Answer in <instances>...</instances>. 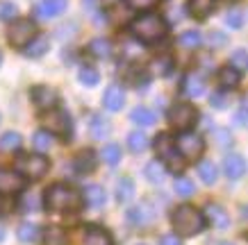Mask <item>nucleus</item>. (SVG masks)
Returning <instances> with one entry per match:
<instances>
[{"label": "nucleus", "mask_w": 248, "mask_h": 245, "mask_svg": "<svg viewBox=\"0 0 248 245\" xmlns=\"http://www.w3.org/2000/svg\"><path fill=\"white\" fill-rule=\"evenodd\" d=\"M103 161L109 163V166H116L121 161V148L116 143H109V145L103 148Z\"/></svg>", "instance_id": "nucleus-34"}, {"label": "nucleus", "mask_w": 248, "mask_h": 245, "mask_svg": "<svg viewBox=\"0 0 248 245\" xmlns=\"http://www.w3.org/2000/svg\"><path fill=\"white\" fill-rule=\"evenodd\" d=\"M89 130H91V136L100 141V139H105L107 134L112 132V125H109V120L103 118V116H93V118H91Z\"/></svg>", "instance_id": "nucleus-25"}, {"label": "nucleus", "mask_w": 248, "mask_h": 245, "mask_svg": "<svg viewBox=\"0 0 248 245\" xmlns=\"http://www.w3.org/2000/svg\"><path fill=\"white\" fill-rule=\"evenodd\" d=\"M151 71L155 75H166L169 73V71H171V59H169V57H155V59H153V64H151Z\"/></svg>", "instance_id": "nucleus-38"}, {"label": "nucleus", "mask_w": 248, "mask_h": 245, "mask_svg": "<svg viewBox=\"0 0 248 245\" xmlns=\"http://www.w3.org/2000/svg\"><path fill=\"white\" fill-rule=\"evenodd\" d=\"M23 188H25V177L23 175H18L16 171H7V168L0 171V193L2 195L21 193Z\"/></svg>", "instance_id": "nucleus-11"}, {"label": "nucleus", "mask_w": 248, "mask_h": 245, "mask_svg": "<svg viewBox=\"0 0 248 245\" xmlns=\"http://www.w3.org/2000/svg\"><path fill=\"white\" fill-rule=\"evenodd\" d=\"M34 148H37L39 152H48V150L53 148V136L46 132V130L37 132L34 134Z\"/></svg>", "instance_id": "nucleus-35"}, {"label": "nucleus", "mask_w": 248, "mask_h": 245, "mask_svg": "<svg viewBox=\"0 0 248 245\" xmlns=\"http://www.w3.org/2000/svg\"><path fill=\"white\" fill-rule=\"evenodd\" d=\"M171 223L178 236H196L205 230V216L191 204H182L173 211Z\"/></svg>", "instance_id": "nucleus-2"}, {"label": "nucleus", "mask_w": 248, "mask_h": 245, "mask_svg": "<svg viewBox=\"0 0 248 245\" xmlns=\"http://www.w3.org/2000/svg\"><path fill=\"white\" fill-rule=\"evenodd\" d=\"M21 143H23V139L18 132H5L0 136V150L2 152H14V150L21 148Z\"/></svg>", "instance_id": "nucleus-28"}, {"label": "nucleus", "mask_w": 248, "mask_h": 245, "mask_svg": "<svg viewBox=\"0 0 248 245\" xmlns=\"http://www.w3.org/2000/svg\"><path fill=\"white\" fill-rule=\"evenodd\" d=\"M68 7V0H41L34 9L39 18H55V16L64 14Z\"/></svg>", "instance_id": "nucleus-12"}, {"label": "nucleus", "mask_w": 248, "mask_h": 245, "mask_svg": "<svg viewBox=\"0 0 248 245\" xmlns=\"http://www.w3.org/2000/svg\"><path fill=\"white\" fill-rule=\"evenodd\" d=\"M178 41H180V45L187 48V50H198L201 43H203V34L198 30H187V32H182Z\"/></svg>", "instance_id": "nucleus-26"}, {"label": "nucleus", "mask_w": 248, "mask_h": 245, "mask_svg": "<svg viewBox=\"0 0 248 245\" xmlns=\"http://www.w3.org/2000/svg\"><path fill=\"white\" fill-rule=\"evenodd\" d=\"M223 245H232V243H223Z\"/></svg>", "instance_id": "nucleus-50"}, {"label": "nucleus", "mask_w": 248, "mask_h": 245, "mask_svg": "<svg viewBox=\"0 0 248 245\" xmlns=\"http://www.w3.org/2000/svg\"><path fill=\"white\" fill-rule=\"evenodd\" d=\"M44 202L50 211H76L82 204V195L78 193V191H73L71 186L55 184L46 191Z\"/></svg>", "instance_id": "nucleus-3"}, {"label": "nucleus", "mask_w": 248, "mask_h": 245, "mask_svg": "<svg viewBox=\"0 0 248 245\" xmlns=\"http://www.w3.org/2000/svg\"><path fill=\"white\" fill-rule=\"evenodd\" d=\"M173 188H175V193L182 195V198H189V195H194L196 186L194 182L189 177H175V184H173Z\"/></svg>", "instance_id": "nucleus-33"}, {"label": "nucleus", "mask_w": 248, "mask_h": 245, "mask_svg": "<svg viewBox=\"0 0 248 245\" xmlns=\"http://www.w3.org/2000/svg\"><path fill=\"white\" fill-rule=\"evenodd\" d=\"M196 171H198V177L203 179L205 184H214V182H217V177H218L217 166H214L212 161H201Z\"/></svg>", "instance_id": "nucleus-30"}, {"label": "nucleus", "mask_w": 248, "mask_h": 245, "mask_svg": "<svg viewBox=\"0 0 248 245\" xmlns=\"http://www.w3.org/2000/svg\"><path fill=\"white\" fill-rule=\"evenodd\" d=\"M82 198H84V202H87L91 209L103 207V204H105V188H103V186H98V184L84 186Z\"/></svg>", "instance_id": "nucleus-17"}, {"label": "nucleus", "mask_w": 248, "mask_h": 245, "mask_svg": "<svg viewBox=\"0 0 248 245\" xmlns=\"http://www.w3.org/2000/svg\"><path fill=\"white\" fill-rule=\"evenodd\" d=\"M57 91L53 89V86H46V84H41V86H34L32 89V102H34V107L37 109H41V112H48V109H53V107H57Z\"/></svg>", "instance_id": "nucleus-10"}, {"label": "nucleus", "mask_w": 248, "mask_h": 245, "mask_svg": "<svg viewBox=\"0 0 248 245\" xmlns=\"http://www.w3.org/2000/svg\"><path fill=\"white\" fill-rule=\"evenodd\" d=\"M155 150H157V155H159V161L166 163L169 171H182V166H185L182 155L175 150V143H173V139L169 134H159L157 139H155Z\"/></svg>", "instance_id": "nucleus-6"}, {"label": "nucleus", "mask_w": 248, "mask_h": 245, "mask_svg": "<svg viewBox=\"0 0 248 245\" xmlns=\"http://www.w3.org/2000/svg\"><path fill=\"white\" fill-rule=\"evenodd\" d=\"M125 102V93L121 89L119 84H112V86H107L105 96H103V104H105L109 112H119L121 107Z\"/></svg>", "instance_id": "nucleus-15"}, {"label": "nucleus", "mask_w": 248, "mask_h": 245, "mask_svg": "<svg viewBox=\"0 0 248 245\" xmlns=\"http://www.w3.org/2000/svg\"><path fill=\"white\" fill-rule=\"evenodd\" d=\"M41 125L48 134H57L62 139H71V116L64 109H48L41 116Z\"/></svg>", "instance_id": "nucleus-5"}, {"label": "nucleus", "mask_w": 248, "mask_h": 245, "mask_svg": "<svg viewBox=\"0 0 248 245\" xmlns=\"http://www.w3.org/2000/svg\"><path fill=\"white\" fill-rule=\"evenodd\" d=\"M143 175H146V179H148V182H153V184H159V182L164 179V175H166L164 163L159 161V159H155V161H148V163H146V168H143Z\"/></svg>", "instance_id": "nucleus-23"}, {"label": "nucleus", "mask_w": 248, "mask_h": 245, "mask_svg": "<svg viewBox=\"0 0 248 245\" xmlns=\"http://www.w3.org/2000/svg\"><path fill=\"white\" fill-rule=\"evenodd\" d=\"M198 120V109H196L194 104L189 102H175L169 109V123H171L175 130H189V127H194V123Z\"/></svg>", "instance_id": "nucleus-8"}, {"label": "nucleus", "mask_w": 248, "mask_h": 245, "mask_svg": "<svg viewBox=\"0 0 248 245\" xmlns=\"http://www.w3.org/2000/svg\"><path fill=\"white\" fill-rule=\"evenodd\" d=\"M132 195H135V184H132V179L123 177L119 182V186H116V198H119L121 202H128Z\"/></svg>", "instance_id": "nucleus-32"}, {"label": "nucleus", "mask_w": 248, "mask_h": 245, "mask_svg": "<svg viewBox=\"0 0 248 245\" xmlns=\"http://www.w3.org/2000/svg\"><path fill=\"white\" fill-rule=\"evenodd\" d=\"M232 64H230V66L232 68H237V71H244V68L248 66V52L244 50V48H239V50H234L232 52Z\"/></svg>", "instance_id": "nucleus-40"}, {"label": "nucleus", "mask_w": 248, "mask_h": 245, "mask_svg": "<svg viewBox=\"0 0 248 245\" xmlns=\"http://www.w3.org/2000/svg\"><path fill=\"white\" fill-rule=\"evenodd\" d=\"M159 245H182V241L175 236V234H166V236H162Z\"/></svg>", "instance_id": "nucleus-46"}, {"label": "nucleus", "mask_w": 248, "mask_h": 245, "mask_svg": "<svg viewBox=\"0 0 248 245\" xmlns=\"http://www.w3.org/2000/svg\"><path fill=\"white\" fill-rule=\"evenodd\" d=\"M207 41H210V45H214V48H221V45L228 43L226 34H223V32H218V30H212L210 34H207Z\"/></svg>", "instance_id": "nucleus-44"}, {"label": "nucleus", "mask_w": 248, "mask_h": 245, "mask_svg": "<svg viewBox=\"0 0 248 245\" xmlns=\"http://www.w3.org/2000/svg\"><path fill=\"white\" fill-rule=\"evenodd\" d=\"M46 245H66V234L60 227H50L46 231Z\"/></svg>", "instance_id": "nucleus-37"}, {"label": "nucleus", "mask_w": 248, "mask_h": 245, "mask_svg": "<svg viewBox=\"0 0 248 245\" xmlns=\"http://www.w3.org/2000/svg\"><path fill=\"white\" fill-rule=\"evenodd\" d=\"M21 207L23 211H37L39 209V200H37V195H25L21 202Z\"/></svg>", "instance_id": "nucleus-45"}, {"label": "nucleus", "mask_w": 248, "mask_h": 245, "mask_svg": "<svg viewBox=\"0 0 248 245\" xmlns=\"http://www.w3.org/2000/svg\"><path fill=\"white\" fill-rule=\"evenodd\" d=\"M82 245H114L109 231H105L103 227H89L84 231Z\"/></svg>", "instance_id": "nucleus-16"}, {"label": "nucleus", "mask_w": 248, "mask_h": 245, "mask_svg": "<svg viewBox=\"0 0 248 245\" xmlns=\"http://www.w3.org/2000/svg\"><path fill=\"white\" fill-rule=\"evenodd\" d=\"M185 93L189 98H201L205 93V77L201 73H189L185 80Z\"/></svg>", "instance_id": "nucleus-18"}, {"label": "nucleus", "mask_w": 248, "mask_h": 245, "mask_svg": "<svg viewBox=\"0 0 248 245\" xmlns=\"http://www.w3.org/2000/svg\"><path fill=\"white\" fill-rule=\"evenodd\" d=\"M232 2H234V0H232Z\"/></svg>", "instance_id": "nucleus-51"}, {"label": "nucleus", "mask_w": 248, "mask_h": 245, "mask_svg": "<svg viewBox=\"0 0 248 245\" xmlns=\"http://www.w3.org/2000/svg\"><path fill=\"white\" fill-rule=\"evenodd\" d=\"M0 64H2V55H0Z\"/></svg>", "instance_id": "nucleus-49"}, {"label": "nucleus", "mask_w": 248, "mask_h": 245, "mask_svg": "<svg viewBox=\"0 0 248 245\" xmlns=\"http://www.w3.org/2000/svg\"><path fill=\"white\" fill-rule=\"evenodd\" d=\"M130 9H137V12H148L157 5V0H125Z\"/></svg>", "instance_id": "nucleus-43"}, {"label": "nucleus", "mask_w": 248, "mask_h": 245, "mask_svg": "<svg viewBox=\"0 0 248 245\" xmlns=\"http://www.w3.org/2000/svg\"><path fill=\"white\" fill-rule=\"evenodd\" d=\"M128 145H130V150H132V152H137V155H139V152H143V150L148 148V136H146V134H141V132H132L128 136Z\"/></svg>", "instance_id": "nucleus-31"}, {"label": "nucleus", "mask_w": 248, "mask_h": 245, "mask_svg": "<svg viewBox=\"0 0 248 245\" xmlns=\"http://www.w3.org/2000/svg\"><path fill=\"white\" fill-rule=\"evenodd\" d=\"M130 32H132V37H135L137 41H141V43H155V41L166 37L169 25H166L164 18L159 14H155V12H143V14H139L135 21L130 23Z\"/></svg>", "instance_id": "nucleus-1"}, {"label": "nucleus", "mask_w": 248, "mask_h": 245, "mask_svg": "<svg viewBox=\"0 0 248 245\" xmlns=\"http://www.w3.org/2000/svg\"><path fill=\"white\" fill-rule=\"evenodd\" d=\"M226 25L232 30H241L244 28V12L241 9H230L226 14Z\"/></svg>", "instance_id": "nucleus-36"}, {"label": "nucleus", "mask_w": 248, "mask_h": 245, "mask_svg": "<svg viewBox=\"0 0 248 245\" xmlns=\"http://www.w3.org/2000/svg\"><path fill=\"white\" fill-rule=\"evenodd\" d=\"M34 37H37V25H34L32 21H28V18H18V21H14L7 30V39L14 48H25Z\"/></svg>", "instance_id": "nucleus-9"}, {"label": "nucleus", "mask_w": 248, "mask_h": 245, "mask_svg": "<svg viewBox=\"0 0 248 245\" xmlns=\"http://www.w3.org/2000/svg\"><path fill=\"white\" fill-rule=\"evenodd\" d=\"M39 236H41V231H39L37 225L23 223L21 227H18V241H21V243H37Z\"/></svg>", "instance_id": "nucleus-29"}, {"label": "nucleus", "mask_w": 248, "mask_h": 245, "mask_svg": "<svg viewBox=\"0 0 248 245\" xmlns=\"http://www.w3.org/2000/svg\"><path fill=\"white\" fill-rule=\"evenodd\" d=\"M218 82H221L223 89H237L239 82H241V73L232 66H226V68L218 71Z\"/></svg>", "instance_id": "nucleus-20"}, {"label": "nucleus", "mask_w": 248, "mask_h": 245, "mask_svg": "<svg viewBox=\"0 0 248 245\" xmlns=\"http://www.w3.org/2000/svg\"><path fill=\"white\" fill-rule=\"evenodd\" d=\"M223 173H226L230 179L244 177V173H246V159L241 155H228L226 159H223Z\"/></svg>", "instance_id": "nucleus-13"}, {"label": "nucleus", "mask_w": 248, "mask_h": 245, "mask_svg": "<svg viewBox=\"0 0 248 245\" xmlns=\"http://www.w3.org/2000/svg\"><path fill=\"white\" fill-rule=\"evenodd\" d=\"M48 48H50L48 37H34L30 43L25 45V55L32 57V59H37V57H44L46 52H48Z\"/></svg>", "instance_id": "nucleus-22"}, {"label": "nucleus", "mask_w": 248, "mask_h": 245, "mask_svg": "<svg viewBox=\"0 0 248 245\" xmlns=\"http://www.w3.org/2000/svg\"><path fill=\"white\" fill-rule=\"evenodd\" d=\"M210 104L214 109H226V107H230V96L223 93V91H217V93H212Z\"/></svg>", "instance_id": "nucleus-42"}, {"label": "nucleus", "mask_w": 248, "mask_h": 245, "mask_svg": "<svg viewBox=\"0 0 248 245\" xmlns=\"http://www.w3.org/2000/svg\"><path fill=\"white\" fill-rule=\"evenodd\" d=\"M96 152L93 150H82L80 155L76 157V168L80 173H91L93 168H96Z\"/></svg>", "instance_id": "nucleus-24"}, {"label": "nucleus", "mask_w": 248, "mask_h": 245, "mask_svg": "<svg viewBox=\"0 0 248 245\" xmlns=\"http://www.w3.org/2000/svg\"><path fill=\"white\" fill-rule=\"evenodd\" d=\"M214 2L217 0H189V12L194 18H207V16L214 12Z\"/></svg>", "instance_id": "nucleus-21"}, {"label": "nucleus", "mask_w": 248, "mask_h": 245, "mask_svg": "<svg viewBox=\"0 0 248 245\" xmlns=\"http://www.w3.org/2000/svg\"><path fill=\"white\" fill-rule=\"evenodd\" d=\"M130 120L139 127H151V125H155L157 116H155V112L148 109V107H135L132 114H130Z\"/></svg>", "instance_id": "nucleus-19"}, {"label": "nucleus", "mask_w": 248, "mask_h": 245, "mask_svg": "<svg viewBox=\"0 0 248 245\" xmlns=\"http://www.w3.org/2000/svg\"><path fill=\"white\" fill-rule=\"evenodd\" d=\"M173 143H175V150L182 155V159H198L205 150L203 136L196 134V132H189V130H185L182 134H178V139H175Z\"/></svg>", "instance_id": "nucleus-7"}, {"label": "nucleus", "mask_w": 248, "mask_h": 245, "mask_svg": "<svg viewBox=\"0 0 248 245\" xmlns=\"http://www.w3.org/2000/svg\"><path fill=\"white\" fill-rule=\"evenodd\" d=\"M14 168L18 175L34 182V179H41L46 173L50 171V161L41 152L39 155H18L14 161Z\"/></svg>", "instance_id": "nucleus-4"}, {"label": "nucleus", "mask_w": 248, "mask_h": 245, "mask_svg": "<svg viewBox=\"0 0 248 245\" xmlns=\"http://www.w3.org/2000/svg\"><path fill=\"white\" fill-rule=\"evenodd\" d=\"M89 52L93 57H98V59H107L112 55V43L107 39H93L89 43Z\"/></svg>", "instance_id": "nucleus-27"}, {"label": "nucleus", "mask_w": 248, "mask_h": 245, "mask_svg": "<svg viewBox=\"0 0 248 245\" xmlns=\"http://www.w3.org/2000/svg\"><path fill=\"white\" fill-rule=\"evenodd\" d=\"M5 238V230H2V225H0V241Z\"/></svg>", "instance_id": "nucleus-48"}, {"label": "nucleus", "mask_w": 248, "mask_h": 245, "mask_svg": "<svg viewBox=\"0 0 248 245\" xmlns=\"http://www.w3.org/2000/svg\"><path fill=\"white\" fill-rule=\"evenodd\" d=\"M80 82H82L84 86H96L98 84V71L96 68H82L80 71Z\"/></svg>", "instance_id": "nucleus-41"}, {"label": "nucleus", "mask_w": 248, "mask_h": 245, "mask_svg": "<svg viewBox=\"0 0 248 245\" xmlns=\"http://www.w3.org/2000/svg\"><path fill=\"white\" fill-rule=\"evenodd\" d=\"M18 16V9H16L14 2H7V0H0V21H12Z\"/></svg>", "instance_id": "nucleus-39"}, {"label": "nucleus", "mask_w": 248, "mask_h": 245, "mask_svg": "<svg viewBox=\"0 0 248 245\" xmlns=\"http://www.w3.org/2000/svg\"><path fill=\"white\" fill-rule=\"evenodd\" d=\"M205 218H207L217 230H226L228 225H230V214H228L223 207H218V204H207V207H205Z\"/></svg>", "instance_id": "nucleus-14"}, {"label": "nucleus", "mask_w": 248, "mask_h": 245, "mask_svg": "<svg viewBox=\"0 0 248 245\" xmlns=\"http://www.w3.org/2000/svg\"><path fill=\"white\" fill-rule=\"evenodd\" d=\"M234 123H237V125H244V123H246V104H241L239 107V112H237V116H234Z\"/></svg>", "instance_id": "nucleus-47"}]
</instances>
